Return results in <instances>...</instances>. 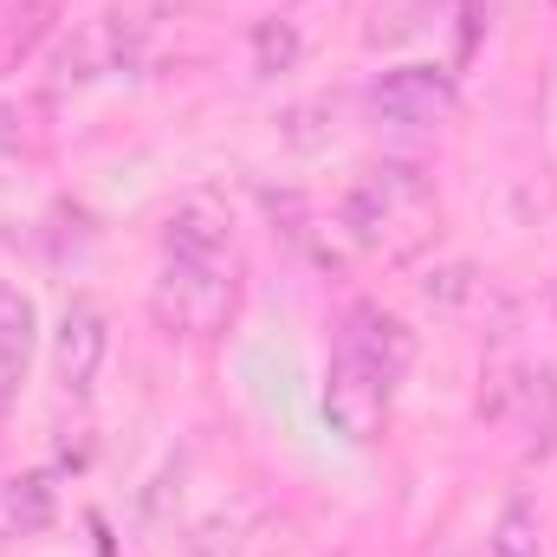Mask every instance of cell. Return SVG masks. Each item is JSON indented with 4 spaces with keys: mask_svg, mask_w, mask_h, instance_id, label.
<instances>
[{
    "mask_svg": "<svg viewBox=\"0 0 557 557\" xmlns=\"http://www.w3.org/2000/svg\"><path fill=\"white\" fill-rule=\"evenodd\" d=\"M486 557H545V532H539V512L525 499H512L499 519H493V539H486Z\"/></svg>",
    "mask_w": 557,
    "mask_h": 557,
    "instance_id": "obj_10",
    "label": "cell"
},
{
    "mask_svg": "<svg viewBox=\"0 0 557 557\" xmlns=\"http://www.w3.org/2000/svg\"><path fill=\"white\" fill-rule=\"evenodd\" d=\"M131 46H137V20L131 13H98L91 26H78V39L65 46L59 59V78H104V72H124L131 65Z\"/></svg>",
    "mask_w": 557,
    "mask_h": 557,
    "instance_id": "obj_6",
    "label": "cell"
},
{
    "mask_svg": "<svg viewBox=\"0 0 557 557\" xmlns=\"http://www.w3.org/2000/svg\"><path fill=\"white\" fill-rule=\"evenodd\" d=\"M428 221H434V182L416 162H376L344 195V227L370 253H409V247H421Z\"/></svg>",
    "mask_w": 557,
    "mask_h": 557,
    "instance_id": "obj_2",
    "label": "cell"
},
{
    "mask_svg": "<svg viewBox=\"0 0 557 557\" xmlns=\"http://www.w3.org/2000/svg\"><path fill=\"white\" fill-rule=\"evenodd\" d=\"M104 350H111V318L98 298H72L59 331H52V376L72 389V396H91L98 370H104Z\"/></svg>",
    "mask_w": 557,
    "mask_h": 557,
    "instance_id": "obj_5",
    "label": "cell"
},
{
    "mask_svg": "<svg viewBox=\"0 0 557 557\" xmlns=\"http://www.w3.org/2000/svg\"><path fill=\"white\" fill-rule=\"evenodd\" d=\"M7 519H13L20 532H39V525L52 519V480H46V473H20V480L7 486Z\"/></svg>",
    "mask_w": 557,
    "mask_h": 557,
    "instance_id": "obj_11",
    "label": "cell"
},
{
    "mask_svg": "<svg viewBox=\"0 0 557 557\" xmlns=\"http://www.w3.org/2000/svg\"><path fill=\"white\" fill-rule=\"evenodd\" d=\"M149 311L175 337H214L240 311V267L234 253H162V273L149 285Z\"/></svg>",
    "mask_w": 557,
    "mask_h": 557,
    "instance_id": "obj_3",
    "label": "cell"
},
{
    "mask_svg": "<svg viewBox=\"0 0 557 557\" xmlns=\"http://www.w3.org/2000/svg\"><path fill=\"white\" fill-rule=\"evenodd\" d=\"M292 59H298V39H292L285 26L267 20V26H260V72H285Z\"/></svg>",
    "mask_w": 557,
    "mask_h": 557,
    "instance_id": "obj_12",
    "label": "cell"
},
{
    "mask_svg": "<svg viewBox=\"0 0 557 557\" xmlns=\"http://www.w3.org/2000/svg\"><path fill=\"white\" fill-rule=\"evenodd\" d=\"M46 26H52V0H0V78L20 59H33V46L46 39Z\"/></svg>",
    "mask_w": 557,
    "mask_h": 557,
    "instance_id": "obj_9",
    "label": "cell"
},
{
    "mask_svg": "<svg viewBox=\"0 0 557 557\" xmlns=\"http://www.w3.org/2000/svg\"><path fill=\"white\" fill-rule=\"evenodd\" d=\"M409 357H416V331L403 318H389L383 305H350L331 344V363H324V421L357 447L376 441L389 428Z\"/></svg>",
    "mask_w": 557,
    "mask_h": 557,
    "instance_id": "obj_1",
    "label": "cell"
},
{
    "mask_svg": "<svg viewBox=\"0 0 557 557\" xmlns=\"http://www.w3.org/2000/svg\"><path fill=\"white\" fill-rule=\"evenodd\" d=\"M33 344H39V311L20 285H0V403L26 383V363H33Z\"/></svg>",
    "mask_w": 557,
    "mask_h": 557,
    "instance_id": "obj_8",
    "label": "cell"
},
{
    "mask_svg": "<svg viewBox=\"0 0 557 557\" xmlns=\"http://www.w3.org/2000/svg\"><path fill=\"white\" fill-rule=\"evenodd\" d=\"M162 253H234V214L221 195H188L162 221Z\"/></svg>",
    "mask_w": 557,
    "mask_h": 557,
    "instance_id": "obj_7",
    "label": "cell"
},
{
    "mask_svg": "<svg viewBox=\"0 0 557 557\" xmlns=\"http://www.w3.org/2000/svg\"><path fill=\"white\" fill-rule=\"evenodd\" d=\"M370 111L396 131H441L454 111H460V91H454V72L441 65H396L370 85Z\"/></svg>",
    "mask_w": 557,
    "mask_h": 557,
    "instance_id": "obj_4",
    "label": "cell"
}]
</instances>
